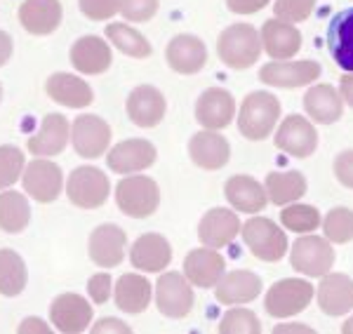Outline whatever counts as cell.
Listing matches in <instances>:
<instances>
[{"mask_svg":"<svg viewBox=\"0 0 353 334\" xmlns=\"http://www.w3.org/2000/svg\"><path fill=\"white\" fill-rule=\"evenodd\" d=\"M219 59L229 69H250L261 54V36L252 24H231L224 28L217 43Z\"/></svg>","mask_w":353,"mask_h":334,"instance_id":"obj_1","label":"cell"},{"mask_svg":"<svg viewBox=\"0 0 353 334\" xmlns=\"http://www.w3.org/2000/svg\"><path fill=\"white\" fill-rule=\"evenodd\" d=\"M281 118V101L271 92H252L243 99L238 113V129L245 139L259 141L266 139Z\"/></svg>","mask_w":353,"mask_h":334,"instance_id":"obj_2","label":"cell"},{"mask_svg":"<svg viewBox=\"0 0 353 334\" xmlns=\"http://www.w3.org/2000/svg\"><path fill=\"white\" fill-rule=\"evenodd\" d=\"M116 202L123 214L132 219L151 217L161 205V189L151 177L144 174H134V177H125L116 186Z\"/></svg>","mask_w":353,"mask_h":334,"instance_id":"obj_3","label":"cell"},{"mask_svg":"<svg viewBox=\"0 0 353 334\" xmlns=\"http://www.w3.org/2000/svg\"><path fill=\"white\" fill-rule=\"evenodd\" d=\"M241 233L250 252L261 262H281L288 252V236L278 224L266 217H252L241 226Z\"/></svg>","mask_w":353,"mask_h":334,"instance_id":"obj_4","label":"cell"},{"mask_svg":"<svg viewBox=\"0 0 353 334\" xmlns=\"http://www.w3.org/2000/svg\"><path fill=\"white\" fill-rule=\"evenodd\" d=\"M66 194H68V200L76 207L94 209L109 200L111 184H109V177H106L101 169H97L92 165H83L71 172V177L66 181Z\"/></svg>","mask_w":353,"mask_h":334,"instance_id":"obj_5","label":"cell"},{"mask_svg":"<svg viewBox=\"0 0 353 334\" xmlns=\"http://www.w3.org/2000/svg\"><path fill=\"white\" fill-rule=\"evenodd\" d=\"M313 299V285L299 278L278 280L276 285L266 292L264 306L266 313L273 318H290V315L301 313Z\"/></svg>","mask_w":353,"mask_h":334,"instance_id":"obj_6","label":"cell"},{"mask_svg":"<svg viewBox=\"0 0 353 334\" xmlns=\"http://www.w3.org/2000/svg\"><path fill=\"white\" fill-rule=\"evenodd\" d=\"M290 264L294 271L309 275V278H323L334 264V250L325 238L304 236L294 240L292 250H290Z\"/></svg>","mask_w":353,"mask_h":334,"instance_id":"obj_7","label":"cell"},{"mask_svg":"<svg viewBox=\"0 0 353 334\" xmlns=\"http://www.w3.org/2000/svg\"><path fill=\"white\" fill-rule=\"evenodd\" d=\"M193 287L186 275L176 273V271H170V273H163L156 282V304L158 311L168 318H184V315L191 313L193 309Z\"/></svg>","mask_w":353,"mask_h":334,"instance_id":"obj_8","label":"cell"},{"mask_svg":"<svg viewBox=\"0 0 353 334\" xmlns=\"http://www.w3.org/2000/svg\"><path fill=\"white\" fill-rule=\"evenodd\" d=\"M71 141L81 158H99L106 154L111 144V127L104 118L85 113V116H78L71 125Z\"/></svg>","mask_w":353,"mask_h":334,"instance_id":"obj_9","label":"cell"},{"mask_svg":"<svg viewBox=\"0 0 353 334\" xmlns=\"http://www.w3.org/2000/svg\"><path fill=\"white\" fill-rule=\"evenodd\" d=\"M61 169L57 163L36 158L24 167V191L38 202H52L61 194Z\"/></svg>","mask_w":353,"mask_h":334,"instance_id":"obj_10","label":"cell"},{"mask_svg":"<svg viewBox=\"0 0 353 334\" xmlns=\"http://www.w3.org/2000/svg\"><path fill=\"white\" fill-rule=\"evenodd\" d=\"M321 64L313 59L304 61H271L261 66L259 78L271 87H301L321 78Z\"/></svg>","mask_w":353,"mask_h":334,"instance_id":"obj_11","label":"cell"},{"mask_svg":"<svg viewBox=\"0 0 353 334\" xmlns=\"http://www.w3.org/2000/svg\"><path fill=\"white\" fill-rule=\"evenodd\" d=\"M276 146L281 151H285L288 156L294 158H309L313 156V151L318 149V132L306 118L297 116H288L283 121V125L276 132Z\"/></svg>","mask_w":353,"mask_h":334,"instance_id":"obj_12","label":"cell"},{"mask_svg":"<svg viewBox=\"0 0 353 334\" xmlns=\"http://www.w3.org/2000/svg\"><path fill=\"white\" fill-rule=\"evenodd\" d=\"M158 158V151L146 139H128L116 144L106 156V163L116 174H134L151 167Z\"/></svg>","mask_w":353,"mask_h":334,"instance_id":"obj_13","label":"cell"},{"mask_svg":"<svg viewBox=\"0 0 353 334\" xmlns=\"http://www.w3.org/2000/svg\"><path fill=\"white\" fill-rule=\"evenodd\" d=\"M165 59L172 71L181 73V76H193L208 64V48L198 36L181 33L170 41L168 50H165Z\"/></svg>","mask_w":353,"mask_h":334,"instance_id":"obj_14","label":"cell"},{"mask_svg":"<svg viewBox=\"0 0 353 334\" xmlns=\"http://www.w3.org/2000/svg\"><path fill=\"white\" fill-rule=\"evenodd\" d=\"M50 320L59 332L78 334L92 322V306L81 294H59L50 306Z\"/></svg>","mask_w":353,"mask_h":334,"instance_id":"obj_15","label":"cell"},{"mask_svg":"<svg viewBox=\"0 0 353 334\" xmlns=\"http://www.w3.org/2000/svg\"><path fill=\"white\" fill-rule=\"evenodd\" d=\"M128 236L121 226L101 224L90 236V259L101 269H113L123 262Z\"/></svg>","mask_w":353,"mask_h":334,"instance_id":"obj_16","label":"cell"},{"mask_svg":"<svg viewBox=\"0 0 353 334\" xmlns=\"http://www.w3.org/2000/svg\"><path fill=\"white\" fill-rule=\"evenodd\" d=\"M236 116V101L224 87H210L201 94L196 104V121L205 129H224Z\"/></svg>","mask_w":353,"mask_h":334,"instance_id":"obj_17","label":"cell"},{"mask_svg":"<svg viewBox=\"0 0 353 334\" xmlns=\"http://www.w3.org/2000/svg\"><path fill=\"white\" fill-rule=\"evenodd\" d=\"M130 262H132L134 269L144 271V273H161L172 262L170 240L158 233H144L132 242Z\"/></svg>","mask_w":353,"mask_h":334,"instance_id":"obj_18","label":"cell"},{"mask_svg":"<svg viewBox=\"0 0 353 334\" xmlns=\"http://www.w3.org/2000/svg\"><path fill=\"white\" fill-rule=\"evenodd\" d=\"M168 104L158 87L139 85L128 97V116L137 127H156L165 118Z\"/></svg>","mask_w":353,"mask_h":334,"instance_id":"obj_19","label":"cell"},{"mask_svg":"<svg viewBox=\"0 0 353 334\" xmlns=\"http://www.w3.org/2000/svg\"><path fill=\"white\" fill-rule=\"evenodd\" d=\"M111 61V45L101 41L99 36H83L71 48L73 69L78 73H85V76H99V73L109 71Z\"/></svg>","mask_w":353,"mask_h":334,"instance_id":"obj_20","label":"cell"},{"mask_svg":"<svg viewBox=\"0 0 353 334\" xmlns=\"http://www.w3.org/2000/svg\"><path fill=\"white\" fill-rule=\"evenodd\" d=\"M241 233V219H238L236 212L226 207H214L210 209L208 214L201 219V226H198V238L205 247H212V250H219V247L233 242V238Z\"/></svg>","mask_w":353,"mask_h":334,"instance_id":"obj_21","label":"cell"},{"mask_svg":"<svg viewBox=\"0 0 353 334\" xmlns=\"http://www.w3.org/2000/svg\"><path fill=\"white\" fill-rule=\"evenodd\" d=\"M261 48L276 61L292 59L301 50V33L290 21L269 19L261 26Z\"/></svg>","mask_w":353,"mask_h":334,"instance_id":"obj_22","label":"cell"},{"mask_svg":"<svg viewBox=\"0 0 353 334\" xmlns=\"http://www.w3.org/2000/svg\"><path fill=\"white\" fill-rule=\"evenodd\" d=\"M226 273V259L212 247L191 250L184 259V275L196 287H214Z\"/></svg>","mask_w":353,"mask_h":334,"instance_id":"obj_23","label":"cell"},{"mask_svg":"<svg viewBox=\"0 0 353 334\" xmlns=\"http://www.w3.org/2000/svg\"><path fill=\"white\" fill-rule=\"evenodd\" d=\"M189 156L203 169H221L231 158V146L217 129H203L189 141Z\"/></svg>","mask_w":353,"mask_h":334,"instance_id":"obj_24","label":"cell"},{"mask_svg":"<svg viewBox=\"0 0 353 334\" xmlns=\"http://www.w3.org/2000/svg\"><path fill=\"white\" fill-rule=\"evenodd\" d=\"M61 10L59 0H24L19 8V21L33 36H50L61 24Z\"/></svg>","mask_w":353,"mask_h":334,"instance_id":"obj_25","label":"cell"},{"mask_svg":"<svg viewBox=\"0 0 353 334\" xmlns=\"http://www.w3.org/2000/svg\"><path fill=\"white\" fill-rule=\"evenodd\" d=\"M45 92L57 104L66 106V109H85L92 104L94 92L83 78L73 76V73H54L45 83Z\"/></svg>","mask_w":353,"mask_h":334,"instance_id":"obj_26","label":"cell"},{"mask_svg":"<svg viewBox=\"0 0 353 334\" xmlns=\"http://www.w3.org/2000/svg\"><path fill=\"white\" fill-rule=\"evenodd\" d=\"M261 292V280L252 271H231L219 278L214 285V297L217 302L226 306H236V304H250L257 299Z\"/></svg>","mask_w":353,"mask_h":334,"instance_id":"obj_27","label":"cell"},{"mask_svg":"<svg viewBox=\"0 0 353 334\" xmlns=\"http://www.w3.org/2000/svg\"><path fill=\"white\" fill-rule=\"evenodd\" d=\"M318 306L327 315H344L353 309V280L344 273H325L318 285Z\"/></svg>","mask_w":353,"mask_h":334,"instance_id":"obj_28","label":"cell"},{"mask_svg":"<svg viewBox=\"0 0 353 334\" xmlns=\"http://www.w3.org/2000/svg\"><path fill=\"white\" fill-rule=\"evenodd\" d=\"M327 50L339 69L353 71V8L332 17L327 26Z\"/></svg>","mask_w":353,"mask_h":334,"instance_id":"obj_29","label":"cell"},{"mask_svg":"<svg viewBox=\"0 0 353 334\" xmlns=\"http://www.w3.org/2000/svg\"><path fill=\"white\" fill-rule=\"evenodd\" d=\"M224 196L238 212H248V214L261 212L266 207V202H269L264 186L257 179L245 177V174H236V177L226 181Z\"/></svg>","mask_w":353,"mask_h":334,"instance_id":"obj_30","label":"cell"},{"mask_svg":"<svg viewBox=\"0 0 353 334\" xmlns=\"http://www.w3.org/2000/svg\"><path fill=\"white\" fill-rule=\"evenodd\" d=\"M304 109L321 125H332L344 113V99L332 85H313L304 94Z\"/></svg>","mask_w":353,"mask_h":334,"instance_id":"obj_31","label":"cell"},{"mask_svg":"<svg viewBox=\"0 0 353 334\" xmlns=\"http://www.w3.org/2000/svg\"><path fill=\"white\" fill-rule=\"evenodd\" d=\"M68 121L59 113H48L43 118V125L28 139V151L33 156H57L64 151L68 141Z\"/></svg>","mask_w":353,"mask_h":334,"instance_id":"obj_32","label":"cell"},{"mask_svg":"<svg viewBox=\"0 0 353 334\" xmlns=\"http://www.w3.org/2000/svg\"><path fill=\"white\" fill-rule=\"evenodd\" d=\"M116 306L125 313H141L151 304V282L139 273H125L116 282Z\"/></svg>","mask_w":353,"mask_h":334,"instance_id":"obj_33","label":"cell"},{"mask_svg":"<svg viewBox=\"0 0 353 334\" xmlns=\"http://www.w3.org/2000/svg\"><path fill=\"white\" fill-rule=\"evenodd\" d=\"M306 194V179L297 169L290 172H271L266 177V196L273 205H290Z\"/></svg>","mask_w":353,"mask_h":334,"instance_id":"obj_34","label":"cell"},{"mask_svg":"<svg viewBox=\"0 0 353 334\" xmlns=\"http://www.w3.org/2000/svg\"><path fill=\"white\" fill-rule=\"evenodd\" d=\"M31 219V207L28 200L17 191H5L0 194V229L5 233H21Z\"/></svg>","mask_w":353,"mask_h":334,"instance_id":"obj_35","label":"cell"},{"mask_svg":"<svg viewBox=\"0 0 353 334\" xmlns=\"http://www.w3.org/2000/svg\"><path fill=\"white\" fill-rule=\"evenodd\" d=\"M28 280L26 264L14 250H0V294L17 297L24 292Z\"/></svg>","mask_w":353,"mask_h":334,"instance_id":"obj_36","label":"cell"},{"mask_svg":"<svg viewBox=\"0 0 353 334\" xmlns=\"http://www.w3.org/2000/svg\"><path fill=\"white\" fill-rule=\"evenodd\" d=\"M106 38L128 56H134V59H146V56H151V43L146 41L139 31L130 28L128 24H116V21H113V24L106 26Z\"/></svg>","mask_w":353,"mask_h":334,"instance_id":"obj_37","label":"cell"},{"mask_svg":"<svg viewBox=\"0 0 353 334\" xmlns=\"http://www.w3.org/2000/svg\"><path fill=\"white\" fill-rule=\"evenodd\" d=\"M281 222L288 231L294 233H309L321 226V212L313 205H290L281 212Z\"/></svg>","mask_w":353,"mask_h":334,"instance_id":"obj_38","label":"cell"},{"mask_svg":"<svg viewBox=\"0 0 353 334\" xmlns=\"http://www.w3.org/2000/svg\"><path fill=\"white\" fill-rule=\"evenodd\" d=\"M323 229H325V238L330 242H351L353 240V212L349 207H334L327 212L325 222H323Z\"/></svg>","mask_w":353,"mask_h":334,"instance_id":"obj_39","label":"cell"},{"mask_svg":"<svg viewBox=\"0 0 353 334\" xmlns=\"http://www.w3.org/2000/svg\"><path fill=\"white\" fill-rule=\"evenodd\" d=\"M24 167L26 158L17 146H0V189H10L14 181H19V177L24 174Z\"/></svg>","mask_w":353,"mask_h":334,"instance_id":"obj_40","label":"cell"},{"mask_svg":"<svg viewBox=\"0 0 353 334\" xmlns=\"http://www.w3.org/2000/svg\"><path fill=\"white\" fill-rule=\"evenodd\" d=\"M219 332L221 334H259L261 325H259V318L250 309H231L229 313L221 318Z\"/></svg>","mask_w":353,"mask_h":334,"instance_id":"obj_41","label":"cell"},{"mask_svg":"<svg viewBox=\"0 0 353 334\" xmlns=\"http://www.w3.org/2000/svg\"><path fill=\"white\" fill-rule=\"evenodd\" d=\"M313 8H316V0H276L273 12H276L278 19L294 24V21L309 19Z\"/></svg>","mask_w":353,"mask_h":334,"instance_id":"obj_42","label":"cell"},{"mask_svg":"<svg viewBox=\"0 0 353 334\" xmlns=\"http://www.w3.org/2000/svg\"><path fill=\"white\" fill-rule=\"evenodd\" d=\"M123 0H78L81 12L92 21H106L116 12H121Z\"/></svg>","mask_w":353,"mask_h":334,"instance_id":"obj_43","label":"cell"},{"mask_svg":"<svg viewBox=\"0 0 353 334\" xmlns=\"http://www.w3.org/2000/svg\"><path fill=\"white\" fill-rule=\"evenodd\" d=\"M158 12V0H123L121 14L128 21H149Z\"/></svg>","mask_w":353,"mask_h":334,"instance_id":"obj_44","label":"cell"},{"mask_svg":"<svg viewBox=\"0 0 353 334\" xmlns=\"http://www.w3.org/2000/svg\"><path fill=\"white\" fill-rule=\"evenodd\" d=\"M88 292L92 297L94 304H106L111 299V292H113V282H111V275L109 273H97L90 278L88 282Z\"/></svg>","mask_w":353,"mask_h":334,"instance_id":"obj_45","label":"cell"},{"mask_svg":"<svg viewBox=\"0 0 353 334\" xmlns=\"http://www.w3.org/2000/svg\"><path fill=\"white\" fill-rule=\"evenodd\" d=\"M334 177L339 179V184H344L346 189H353V151H341L334 158Z\"/></svg>","mask_w":353,"mask_h":334,"instance_id":"obj_46","label":"cell"},{"mask_svg":"<svg viewBox=\"0 0 353 334\" xmlns=\"http://www.w3.org/2000/svg\"><path fill=\"white\" fill-rule=\"evenodd\" d=\"M226 5H229V10L236 14H254V12H259L261 8H266L269 0H226Z\"/></svg>","mask_w":353,"mask_h":334,"instance_id":"obj_47","label":"cell"},{"mask_svg":"<svg viewBox=\"0 0 353 334\" xmlns=\"http://www.w3.org/2000/svg\"><path fill=\"white\" fill-rule=\"evenodd\" d=\"M92 332L94 334H99V332H130V327L125 325V322H121V320L106 318V320L97 322V325L92 327Z\"/></svg>","mask_w":353,"mask_h":334,"instance_id":"obj_48","label":"cell"},{"mask_svg":"<svg viewBox=\"0 0 353 334\" xmlns=\"http://www.w3.org/2000/svg\"><path fill=\"white\" fill-rule=\"evenodd\" d=\"M19 332H21V334H26V332H41V334H50V327L45 325L43 320H38V318H26V320L19 325Z\"/></svg>","mask_w":353,"mask_h":334,"instance_id":"obj_49","label":"cell"},{"mask_svg":"<svg viewBox=\"0 0 353 334\" xmlns=\"http://www.w3.org/2000/svg\"><path fill=\"white\" fill-rule=\"evenodd\" d=\"M12 56V38L5 31H0V66H5Z\"/></svg>","mask_w":353,"mask_h":334,"instance_id":"obj_50","label":"cell"},{"mask_svg":"<svg viewBox=\"0 0 353 334\" xmlns=\"http://www.w3.org/2000/svg\"><path fill=\"white\" fill-rule=\"evenodd\" d=\"M341 99L353 109V71H346V76L341 78Z\"/></svg>","mask_w":353,"mask_h":334,"instance_id":"obj_51","label":"cell"},{"mask_svg":"<svg viewBox=\"0 0 353 334\" xmlns=\"http://www.w3.org/2000/svg\"><path fill=\"white\" fill-rule=\"evenodd\" d=\"M276 334H281V332H313L311 327H301V325H297V322H292V325H278L276 330H273Z\"/></svg>","mask_w":353,"mask_h":334,"instance_id":"obj_52","label":"cell"},{"mask_svg":"<svg viewBox=\"0 0 353 334\" xmlns=\"http://www.w3.org/2000/svg\"><path fill=\"white\" fill-rule=\"evenodd\" d=\"M341 330H344V334H353V315H351L349 320H346V325L341 327Z\"/></svg>","mask_w":353,"mask_h":334,"instance_id":"obj_53","label":"cell"},{"mask_svg":"<svg viewBox=\"0 0 353 334\" xmlns=\"http://www.w3.org/2000/svg\"><path fill=\"white\" fill-rule=\"evenodd\" d=\"M0 99H3V87H0Z\"/></svg>","mask_w":353,"mask_h":334,"instance_id":"obj_54","label":"cell"}]
</instances>
